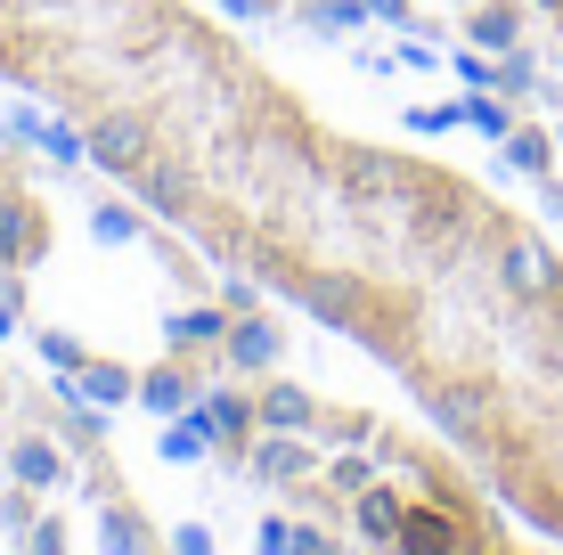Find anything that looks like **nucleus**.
Returning <instances> with one entry per match:
<instances>
[{"mask_svg":"<svg viewBox=\"0 0 563 555\" xmlns=\"http://www.w3.org/2000/svg\"><path fill=\"white\" fill-rule=\"evenodd\" d=\"M0 82L188 245L360 343L563 547V237L531 204L343 131L205 0H0Z\"/></svg>","mask_w":563,"mask_h":555,"instance_id":"1","label":"nucleus"},{"mask_svg":"<svg viewBox=\"0 0 563 555\" xmlns=\"http://www.w3.org/2000/svg\"><path fill=\"white\" fill-rule=\"evenodd\" d=\"M522 9H531V16H539V25H548V42L563 49V0H522Z\"/></svg>","mask_w":563,"mask_h":555,"instance_id":"2","label":"nucleus"}]
</instances>
